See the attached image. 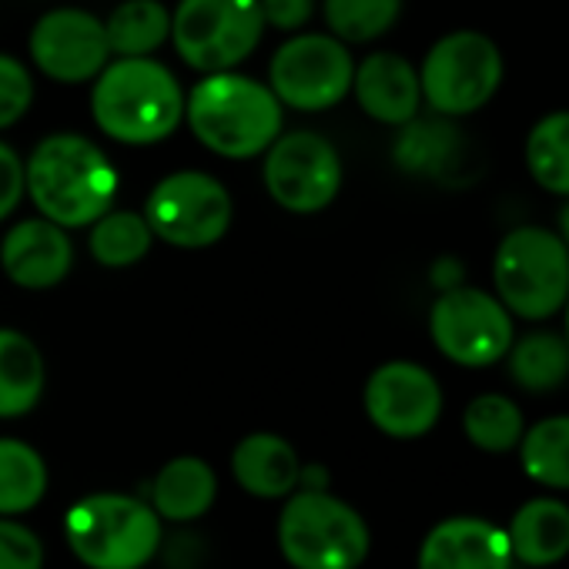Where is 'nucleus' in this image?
I'll list each match as a JSON object with an SVG mask.
<instances>
[{"mask_svg":"<svg viewBox=\"0 0 569 569\" xmlns=\"http://www.w3.org/2000/svg\"><path fill=\"white\" fill-rule=\"evenodd\" d=\"M118 184L121 178L111 158L91 138L74 131L48 134L28 158V198L44 218L68 231L91 228L108 214Z\"/></svg>","mask_w":569,"mask_h":569,"instance_id":"obj_1","label":"nucleus"},{"mask_svg":"<svg viewBox=\"0 0 569 569\" xmlns=\"http://www.w3.org/2000/svg\"><path fill=\"white\" fill-rule=\"evenodd\" d=\"M184 111L188 94L154 58H114L91 88V118L118 144H158L178 131Z\"/></svg>","mask_w":569,"mask_h":569,"instance_id":"obj_2","label":"nucleus"},{"mask_svg":"<svg viewBox=\"0 0 569 569\" xmlns=\"http://www.w3.org/2000/svg\"><path fill=\"white\" fill-rule=\"evenodd\" d=\"M281 108L271 84L218 71L191 88L184 121L208 151L241 161L268 151L281 138Z\"/></svg>","mask_w":569,"mask_h":569,"instance_id":"obj_3","label":"nucleus"},{"mask_svg":"<svg viewBox=\"0 0 569 569\" xmlns=\"http://www.w3.org/2000/svg\"><path fill=\"white\" fill-rule=\"evenodd\" d=\"M64 536L91 569H141L161 546V516L134 496L94 492L71 506Z\"/></svg>","mask_w":569,"mask_h":569,"instance_id":"obj_4","label":"nucleus"},{"mask_svg":"<svg viewBox=\"0 0 569 569\" xmlns=\"http://www.w3.org/2000/svg\"><path fill=\"white\" fill-rule=\"evenodd\" d=\"M278 546L296 569H356L369 556V526L326 489H302L278 516Z\"/></svg>","mask_w":569,"mask_h":569,"instance_id":"obj_5","label":"nucleus"},{"mask_svg":"<svg viewBox=\"0 0 569 569\" xmlns=\"http://www.w3.org/2000/svg\"><path fill=\"white\" fill-rule=\"evenodd\" d=\"M496 296L519 319L539 322L569 302V244L566 238L522 224L509 231L492 261Z\"/></svg>","mask_w":569,"mask_h":569,"instance_id":"obj_6","label":"nucleus"},{"mask_svg":"<svg viewBox=\"0 0 569 569\" xmlns=\"http://www.w3.org/2000/svg\"><path fill=\"white\" fill-rule=\"evenodd\" d=\"M261 31V0H181L171 41L188 68L218 74L238 68L258 48Z\"/></svg>","mask_w":569,"mask_h":569,"instance_id":"obj_7","label":"nucleus"},{"mask_svg":"<svg viewBox=\"0 0 569 569\" xmlns=\"http://www.w3.org/2000/svg\"><path fill=\"white\" fill-rule=\"evenodd\" d=\"M422 98L446 118L479 111L502 84V54L479 31L439 38L422 61Z\"/></svg>","mask_w":569,"mask_h":569,"instance_id":"obj_8","label":"nucleus"},{"mask_svg":"<svg viewBox=\"0 0 569 569\" xmlns=\"http://www.w3.org/2000/svg\"><path fill=\"white\" fill-rule=\"evenodd\" d=\"M231 214L234 204L228 188L204 171H174L161 178L144 201V218L154 228V238L184 251L218 244Z\"/></svg>","mask_w":569,"mask_h":569,"instance_id":"obj_9","label":"nucleus"},{"mask_svg":"<svg viewBox=\"0 0 569 569\" xmlns=\"http://www.w3.org/2000/svg\"><path fill=\"white\" fill-rule=\"evenodd\" d=\"M268 84L284 108H336L356 84L349 44L336 34H296L274 51L268 64Z\"/></svg>","mask_w":569,"mask_h":569,"instance_id":"obj_10","label":"nucleus"},{"mask_svg":"<svg viewBox=\"0 0 569 569\" xmlns=\"http://www.w3.org/2000/svg\"><path fill=\"white\" fill-rule=\"evenodd\" d=\"M429 332L436 349L466 369H482L509 356L512 349V312L502 299H492L482 289L442 292L429 312Z\"/></svg>","mask_w":569,"mask_h":569,"instance_id":"obj_11","label":"nucleus"},{"mask_svg":"<svg viewBox=\"0 0 569 569\" xmlns=\"http://www.w3.org/2000/svg\"><path fill=\"white\" fill-rule=\"evenodd\" d=\"M264 188L296 214H316L329 208L342 188V158L332 141L316 131L281 134L264 151Z\"/></svg>","mask_w":569,"mask_h":569,"instance_id":"obj_12","label":"nucleus"},{"mask_svg":"<svg viewBox=\"0 0 569 569\" xmlns=\"http://www.w3.org/2000/svg\"><path fill=\"white\" fill-rule=\"evenodd\" d=\"M34 68L54 84H88L111 64L108 24L81 8H54L38 18L28 38Z\"/></svg>","mask_w":569,"mask_h":569,"instance_id":"obj_13","label":"nucleus"},{"mask_svg":"<svg viewBox=\"0 0 569 569\" xmlns=\"http://www.w3.org/2000/svg\"><path fill=\"white\" fill-rule=\"evenodd\" d=\"M366 412L392 439H419L442 416L436 376L416 362H386L366 382Z\"/></svg>","mask_w":569,"mask_h":569,"instance_id":"obj_14","label":"nucleus"},{"mask_svg":"<svg viewBox=\"0 0 569 569\" xmlns=\"http://www.w3.org/2000/svg\"><path fill=\"white\" fill-rule=\"evenodd\" d=\"M0 268L18 289H54L74 268V244L68 228L44 214L18 221L0 241Z\"/></svg>","mask_w":569,"mask_h":569,"instance_id":"obj_15","label":"nucleus"},{"mask_svg":"<svg viewBox=\"0 0 569 569\" xmlns=\"http://www.w3.org/2000/svg\"><path fill=\"white\" fill-rule=\"evenodd\" d=\"M512 559L509 532L476 516L439 522L419 549V569H512Z\"/></svg>","mask_w":569,"mask_h":569,"instance_id":"obj_16","label":"nucleus"},{"mask_svg":"<svg viewBox=\"0 0 569 569\" xmlns=\"http://www.w3.org/2000/svg\"><path fill=\"white\" fill-rule=\"evenodd\" d=\"M352 91H356L359 108L372 121L392 124V128L409 124L419 114V104H422V78H419V71L406 58H399L392 51L369 54L356 68Z\"/></svg>","mask_w":569,"mask_h":569,"instance_id":"obj_17","label":"nucleus"},{"mask_svg":"<svg viewBox=\"0 0 569 569\" xmlns=\"http://www.w3.org/2000/svg\"><path fill=\"white\" fill-rule=\"evenodd\" d=\"M231 472L234 482L254 499H284L296 492L306 469L292 442H284L274 432H254L234 446Z\"/></svg>","mask_w":569,"mask_h":569,"instance_id":"obj_18","label":"nucleus"},{"mask_svg":"<svg viewBox=\"0 0 569 569\" xmlns=\"http://www.w3.org/2000/svg\"><path fill=\"white\" fill-rule=\"evenodd\" d=\"M506 532L519 562L552 566L569 556V506L559 499H529L516 509Z\"/></svg>","mask_w":569,"mask_h":569,"instance_id":"obj_19","label":"nucleus"},{"mask_svg":"<svg viewBox=\"0 0 569 569\" xmlns=\"http://www.w3.org/2000/svg\"><path fill=\"white\" fill-rule=\"evenodd\" d=\"M44 356L18 329H0V419L28 416L44 396Z\"/></svg>","mask_w":569,"mask_h":569,"instance_id":"obj_20","label":"nucleus"},{"mask_svg":"<svg viewBox=\"0 0 569 569\" xmlns=\"http://www.w3.org/2000/svg\"><path fill=\"white\" fill-rule=\"evenodd\" d=\"M218 496L214 469L198 456H178L171 459L151 482V506L161 519L171 522H191L211 509Z\"/></svg>","mask_w":569,"mask_h":569,"instance_id":"obj_21","label":"nucleus"},{"mask_svg":"<svg viewBox=\"0 0 569 569\" xmlns=\"http://www.w3.org/2000/svg\"><path fill=\"white\" fill-rule=\"evenodd\" d=\"M462 151V138L459 131L442 118H412L409 124H402L396 144H392V158L402 171L409 174H442L456 164Z\"/></svg>","mask_w":569,"mask_h":569,"instance_id":"obj_22","label":"nucleus"},{"mask_svg":"<svg viewBox=\"0 0 569 569\" xmlns=\"http://www.w3.org/2000/svg\"><path fill=\"white\" fill-rule=\"evenodd\" d=\"M104 24L114 58H151L171 38L174 14L161 0H124Z\"/></svg>","mask_w":569,"mask_h":569,"instance_id":"obj_23","label":"nucleus"},{"mask_svg":"<svg viewBox=\"0 0 569 569\" xmlns=\"http://www.w3.org/2000/svg\"><path fill=\"white\" fill-rule=\"evenodd\" d=\"M48 492L44 456L21 442L0 439V516H21L34 509Z\"/></svg>","mask_w":569,"mask_h":569,"instance_id":"obj_24","label":"nucleus"},{"mask_svg":"<svg viewBox=\"0 0 569 569\" xmlns=\"http://www.w3.org/2000/svg\"><path fill=\"white\" fill-rule=\"evenodd\" d=\"M509 376L526 392H552L569 379V339L532 332L509 349Z\"/></svg>","mask_w":569,"mask_h":569,"instance_id":"obj_25","label":"nucleus"},{"mask_svg":"<svg viewBox=\"0 0 569 569\" xmlns=\"http://www.w3.org/2000/svg\"><path fill=\"white\" fill-rule=\"evenodd\" d=\"M151 241H154V228L148 224L144 211L111 208L91 224L88 251L104 268H131L151 251Z\"/></svg>","mask_w":569,"mask_h":569,"instance_id":"obj_26","label":"nucleus"},{"mask_svg":"<svg viewBox=\"0 0 569 569\" xmlns=\"http://www.w3.org/2000/svg\"><path fill=\"white\" fill-rule=\"evenodd\" d=\"M526 168L539 188L569 198V111L539 118L526 138Z\"/></svg>","mask_w":569,"mask_h":569,"instance_id":"obj_27","label":"nucleus"},{"mask_svg":"<svg viewBox=\"0 0 569 569\" xmlns=\"http://www.w3.org/2000/svg\"><path fill=\"white\" fill-rule=\"evenodd\" d=\"M526 476L549 489H569V416L536 422L519 442Z\"/></svg>","mask_w":569,"mask_h":569,"instance_id":"obj_28","label":"nucleus"},{"mask_svg":"<svg viewBox=\"0 0 569 569\" xmlns=\"http://www.w3.org/2000/svg\"><path fill=\"white\" fill-rule=\"evenodd\" d=\"M462 429L469 442L482 452H509L522 442V412L512 399L506 396H476L466 406Z\"/></svg>","mask_w":569,"mask_h":569,"instance_id":"obj_29","label":"nucleus"},{"mask_svg":"<svg viewBox=\"0 0 569 569\" xmlns=\"http://www.w3.org/2000/svg\"><path fill=\"white\" fill-rule=\"evenodd\" d=\"M402 0H326V24L346 44H369L392 31Z\"/></svg>","mask_w":569,"mask_h":569,"instance_id":"obj_30","label":"nucleus"},{"mask_svg":"<svg viewBox=\"0 0 569 569\" xmlns=\"http://www.w3.org/2000/svg\"><path fill=\"white\" fill-rule=\"evenodd\" d=\"M34 104V78L24 61L0 51V131L24 121Z\"/></svg>","mask_w":569,"mask_h":569,"instance_id":"obj_31","label":"nucleus"},{"mask_svg":"<svg viewBox=\"0 0 569 569\" xmlns=\"http://www.w3.org/2000/svg\"><path fill=\"white\" fill-rule=\"evenodd\" d=\"M0 569H44V542L38 532L0 519Z\"/></svg>","mask_w":569,"mask_h":569,"instance_id":"obj_32","label":"nucleus"},{"mask_svg":"<svg viewBox=\"0 0 569 569\" xmlns=\"http://www.w3.org/2000/svg\"><path fill=\"white\" fill-rule=\"evenodd\" d=\"M28 194V161L0 141V221L11 218Z\"/></svg>","mask_w":569,"mask_h":569,"instance_id":"obj_33","label":"nucleus"},{"mask_svg":"<svg viewBox=\"0 0 569 569\" xmlns=\"http://www.w3.org/2000/svg\"><path fill=\"white\" fill-rule=\"evenodd\" d=\"M264 24L274 31H299L312 21L316 14V0H261Z\"/></svg>","mask_w":569,"mask_h":569,"instance_id":"obj_34","label":"nucleus"},{"mask_svg":"<svg viewBox=\"0 0 569 569\" xmlns=\"http://www.w3.org/2000/svg\"><path fill=\"white\" fill-rule=\"evenodd\" d=\"M432 281L439 284L442 292L456 289V284L462 281V264H459L456 258H442V261H436V264H432Z\"/></svg>","mask_w":569,"mask_h":569,"instance_id":"obj_35","label":"nucleus"},{"mask_svg":"<svg viewBox=\"0 0 569 569\" xmlns=\"http://www.w3.org/2000/svg\"><path fill=\"white\" fill-rule=\"evenodd\" d=\"M559 228H562V238H566V244H569V204H566L562 214H559Z\"/></svg>","mask_w":569,"mask_h":569,"instance_id":"obj_36","label":"nucleus"},{"mask_svg":"<svg viewBox=\"0 0 569 569\" xmlns=\"http://www.w3.org/2000/svg\"><path fill=\"white\" fill-rule=\"evenodd\" d=\"M566 339H569V302H566Z\"/></svg>","mask_w":569,"mask_h":569,"instance_id":"obj_37","label":"nucleus"}]
</instances>
